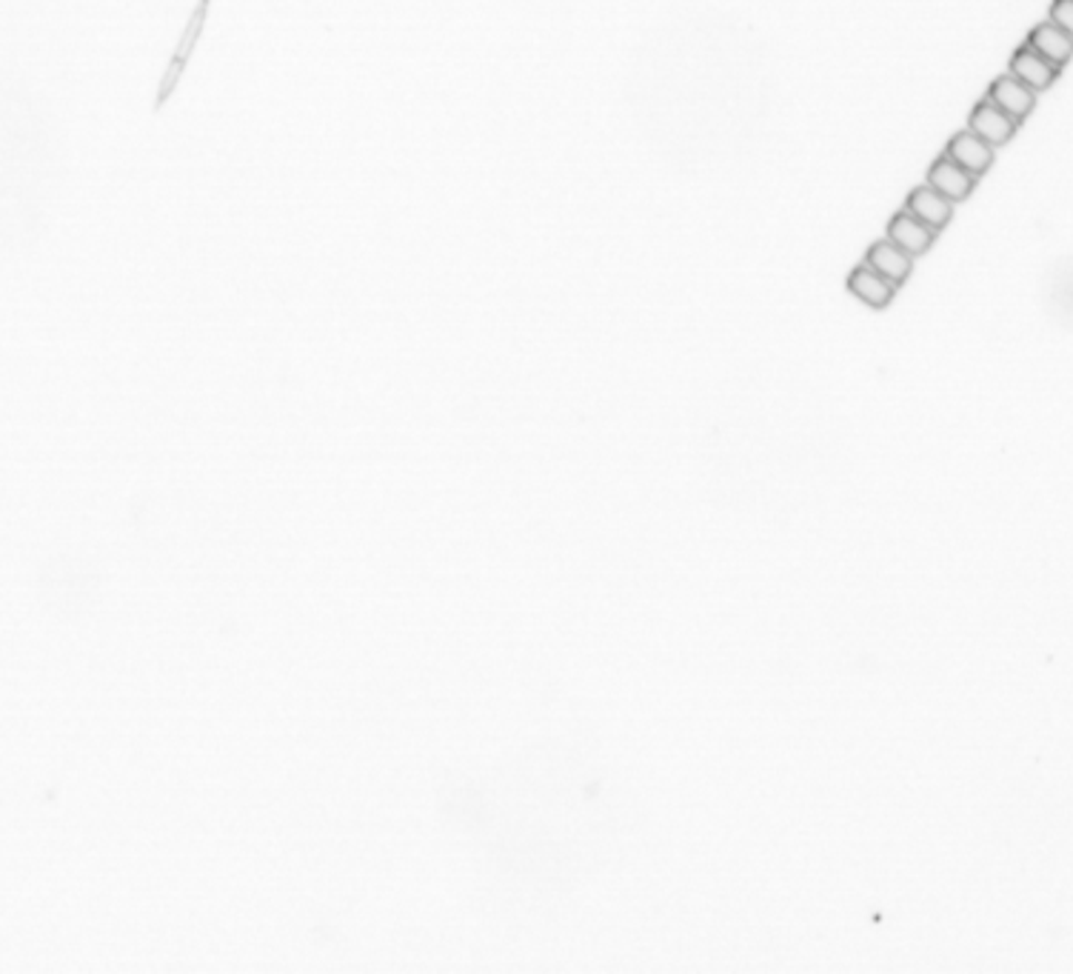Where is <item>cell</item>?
Masks as SVG:
<instances>
[{
    "mask_svg": "<svg viewBox=\"0 0 1073 974\" xmlns=\"http://www.w3.org/2000/svg\"><path fill=\"white\" fill-rule=\"evenodd\" d=\"M968 129L980 135L982 140H988V144L996 149V146H1005L1011 138H1014L1020 124H1016L1008 112H1002L994 100L985 98L974 106V112H971L968 118Z\"/></svg>",
    "mask_w": 1073,
    "mask_h": 974,
    "instance_id": "cell-1",
    "label": "cell"
},
{
    "mask_svg": "<svg viewBox=\"0 0 1073 974\" xmlns=\"http://www.w3.org/2000/svg\"><path fill=\"white\" fill-rule=\"evenodd\" d=\"M945 155H948L954 164L963 166L965 171H971L974 178H982V175L994 166V146H991L988 140H982L976 132H971V129L956 132L954 138L948 140Z\"/></svg>",
    "mask_w": 1073,
    "mask_h": 974,
    "instance_id": "cell-2",
    "label": "cell"
},
{
    "mask_svg": "<svg viewBox=\"0 0 1073 974\" xmlns=\"http://www.w3.org/2000/svg\"><path fill=\"white\" fill-rule=\"evenodd\" d=\"M1036 95H1040V92H1034L1031 86H1025L1020 78H1014L1011 72L1002 75V78H996L988 89V98L994 100L996 106H1000L1002 112H1008L1011 118L1016 120V124H1022L1027 115L1034 112Z\"/></svg>",
    "mask_w": 1073,
    "mask_h": 974,
    "instance_id": "cell-3",
    "label": "cell"
},
{
    "mask_svg": "<svg viewBox=\"0 0 1073 974\" xmlns=\"http://www.w3.org/2000/svg\"><path fill=\"white\" fill-rule=\"evenodd\" d=\"M905 209L936 232H943L945 226L951 224V218H954V200H948L943 191H936L934 186L928 184L916 186V189L910 191L908 200H905Z\"/></svg>",
    "mask_w": 1073,
    "mask_h": 974,
    "instance_id": "cell-4",
    "label": "cell"
},
{
    "mask_svg": "<svg viewBox=\"0 0 1073 974\" xmlns=\"http://www.w3.org/2000/svg\"><path fill=\"white\" fill-rule=\"evenodd\" d=\"M936 235H939V232L931 229V226L923 224L919 218H914L908 209L897 211L888 224V237L899 246V249L908 252L910 257H923L925 252L934 246Z\"/></svg>",
    "mask_w": 1073,
    "mask_h": 974,
    "instance_id": "cell-5",
    "label": "cell"
},
{
    "mask_svg": "<svg viewBox=\"0 0 1073 974\" xmlns=\"http://www.w3.org/2000/svg\"><path fill=\"white\" fill-rule=\"evenodd\" d=\"M1011 75L1020 78L1022 83L1031 86L1034 92H1045L1054 86V80L1060 78V67H1054L1051 60L1042 58L1034 47H1020L1011 58Z\"/></svg>",
    "mask_w": 1073,
    "mask_h": 974,
    "instance_id": "cell-6",
    "label": "cell"
},
{
    "mask_svg": "<svg viewBox=\"0 0 1073 974\" xmlns=\"http://www.w3.org/2000/svg\"><path fill=\"white\" fill-rule=\"evenodd\" d=\"M848 289H851V295L857 297V301L870 306V309H885V306H890V301L897 297V286L868 264H859L857 269L848 275Z\"/></svg>",
    "mask_w": 1073,
    "mask_h": 974,
    "instance_id": "cell-7",
    "label": "cell"
},
{
    "mask_svg": "<svg viewBox=\"0 0 1073 974\" xmlns=\"http://www.w3.org/2000/svg\"><path fill=\"white\" fill-rule=\"evenodd\" d=\"M865 264L874 266L883 277H888L890 284L897 286V289L908 281L910 272H914V257H910L905 249H899L890 237L877 240V244L870 246L868 255H865Z\"/></svg>",
    "mask_w": 1073,
    "mask_h": 974,
    "instance_id": "cell-8",
    "label": "cell"
},
{
    "mask_svg": "<svg viewBox=\"0 0 1073 974\" xmlns=\"http://www.w3.org/2000/svg\"><path fill=\"white\" fill-rule=\"evenodd\" d=\"M976 180H980V178H974L971 171H965L963 166L954 164L948 155L936 158L934 166L928 169V186H934L936 191H943L945 198L954 200V204L971 198V191H974Z\"/></svg>",
    "mask_w": 1073,
    "mask_h": 974,
    "instance_id": "cell-9",
    "label": "cell"
},
{
    "mask_svg": "<svg viewBox=\"0 0 1073 974\" xmlns=\"http://www.w3.org/2000/svg\"><path fill=\"white\" fill-rule=\"evenodd\" d=\"M1027 47H1034L1042 58H1047L1060 69L1073 58V38L1065 29L1056 27L1054 20H1045V23L1034 27V32L1027 35Z\"/></svg>",
    "mask_w": 1073,
    "mask_h": 974,
    "instance_id": "cell-10",
    "label": "cell"
},
{
    "mask_svg": "<svg viewBox=\"0 0 1073 974\" xmlns=\"http://www.w3.org/2000/svg\"><path fill=\"white\" fill-rule=\"evenodd\" d=\"M1047 20H1054L1056 27L1065 29V32L1073 38V0H1054V7H1051V18H1047Z\"/></svg>",
    "mask_w": 1073,
    "mask_h": 974,
    "instance_id": "cell-11",
    "label": "cell"
}]
</instances>
